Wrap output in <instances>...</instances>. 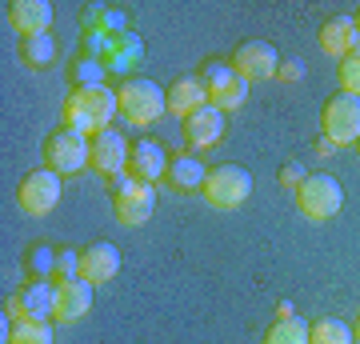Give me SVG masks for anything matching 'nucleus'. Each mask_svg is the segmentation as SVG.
Listing matches in <instances>:
<instances>
[{
  "mask_svg": "<svg viewBox=\"0 0 360 344\" xmlns=\"http://www.w3.org/2000/svg\"><path fill=\"white\" fill-rule=\"evenodd\" d=\"M8 25L25 37H40V32H49L52 25V4L49 0H13L8 4Z\"/></svg>",
  "mask_w": 360,
  "mask_h": 344,
  "instance_id": "obj_16",
  "label": "nucleus"
},
{
  "mask_svg": "<svg viewBox=\"0 0 360 344\" xmlns=\"http://www.w3.org/2000/svg\"><path fill=\"white\" fill-rule=\"evenodd\" d=\"M276 312H281V320H284V317H296V312H292V305H288V300H281V305H276Z\"/></svg>",
  "mask_w": 360,
  "mask_h": 344,
  "instance_id": "obj_33",
  "label": "nucleus"
},
{
  "mask_svg": "<svg viewBox=\"0 0 360 344\" xmlns=\"http://www.w3.org/2000/svg\"><path fill=\"white\" fill-rule=\"evenodd\" d=\"M144 56V40L136 32H120V37H108V49H104V64L116 68V72H124L132 60H141Z\"/></svg>",
  "mask_w": 360,
  "mask_h": 344,
  "instance_id": "obj_21",
  "label": "nucleus"
},
{
  "mask_svg": "<svg viewBox=\"0 0 360 344\" xmlns=\"http://www.w3.org/2000/svg\"><path fill=\"white\" fill-rule=\"evenodd\" d=\"M205 104H208V89L200 77H180L168 84V113L172 116H193Z\"/></svg>",
  "mask_w": 360,
  "mask_h": 344,
  "instance_id": "obj_18",
  "label": "nucleus"
},
{
  "mask_svg": "<svg viewBox=\"0 0 360 344\" xmlns=\"http://www.w3.org/2000/svg\"><path fill=\"white\" fill-rule=\"evenodd\" d=\"M264 344H309V324L300 317H284L264 332Z\"/></svg>",
  "mask_w": 360,
  "mask_h": 344,
  "instance_id": "obj_26",
  "label": "nucleus"
},
{
  "mask_svg": "<svg viewBox=\"0 0 360 344\" xmlns=\"http://www.w3.org/2000/svg\"><path fill=\"white\" fill-rule=\"evenodd\" d=\"M16 296H20V305H25V317L56 320V305H60V281H28Z\"/></svg>",
  "mask_w": 360,
  "mask_h": 344,
  "instance_id": "obj_17",
  "label": "nucleus"
},
{
  "mask_svg": "<svg viewBox=\"0 0 360 344\" xmlns=\"http://www.w3.org/2000/svg\"><path fill=\"white\" fill-rule=\"evenodd\" d=\"M116 96H120L124 120H132V125H156V120L165 116V108H168V92L148 77L124 80V84L116 89Z\"/></svg>",
  "mask_w": 360,
  "mask_h": 344,
  "instance_id": "obj_2",
  "label": "nucleus"
},
{
  "mask_svg": "<svg viewBox=\"0 0 360 344\" xmlns=\"http://www.w3.org/2000/svg\"><path fill=\"white\" fill-rule=\"evenodd\" d=\"M77 276H80V253L60 248V260H56V281H77Z\"/></svg>",
  "mask_w": 360,
  "mask_h": 344,
  "instance_id": "obj_29",
  "label": "nucleus"
},
{
  "mask_svg": "<svg viewBox=\"0 0 360 344\" xmlns=\"http://www.w3.org/2000/svg\"><path fill=\"white\" fill-rule=\"evenodd\" d=\"M92 288H96V284H89L84 276H77V281H60V305H56V320L72 324V320L89 317Z\"/></svg>",
  "mask_w": 360,
  "mask_h": 344,
  "instance_id": "obj_19",
  "label": "nucleus"
},
{
  "mask_svg": "<svg viewBox=\"0 0 360 344\" xmlns=\"http://www.w3.org/2000/svg\"><path fill=\"white\" fill-rule=\"evenodd\" d=\"M340 89L348 96H360V52H352V56L340 60Z\"/></svg>",
  "mask_w": 360,
  "mask_h": 344,
  "instance_id": "obj_28",
  "label": "nucleus"
},
{
  "mask_svg": "<svg viewBox=\"0 0 360 344\" xmlns=\"http://www.w3.org/2000/svg\"><path fill=\"white\" fill-rule=\"evenodd\" d=\"M321 128L336 148L356 144L360 141V96H348V92L328 96L324 101V113H321Z\"/></svg>",
  "mask_w": 360,
  "mask_h": 344,
  "instance_id": "obj_7",
  "label": "nucleus"
},
{
  "mask_svg": "<svg viewBox=\"0 0 360 344\" xmlns=\"http://www.w3.org/2000/svg\"><path fill=\"white\" fill-rule=\"evenodd\" d=\"M356 28H360V16H356Z\"/></svg>",
  "mask_w": 360,
  "mask_h": 344,
  "instance_id": "obj_35",
  "label": "nucleus"
},
{
  "mask_svg": "<svg viewBox=\"0 0 360 344\" xmlns=\"http://www.w3.org/2000/svg\"><path fill=\"white\" fill-rule=\"evenodd\" d=\"M296 204L309 220H333L340 212V204H345V189L328 172H309V180L296 189Z\"/></svg>",
  "mask_w": 360,
  "mask_h": 344,
  "instance_id": "obj_5",
  "label": "nucleus"
},
{
  "mask_svg": "<svg viewBox=\"0 0 360 344\" xmlns=\"http://www.w3.org/2000/svg\"><path fill=\"white\" fill-rule=\"evenodd\" d=\"M352 332H356V340H360V320H356V329H352Z\"/></svg>",
  "mask_w": 360,
  "mask_h": 344,
  "instance_id": "obj_34",
  "label": "nucleus"
},
{
  "mask_svg": "<svg viewBox=\"0 0 360 344\" xmlns=\"http://www.w3.org/2000/svg\"><path fill=\"white\" fill-rule=\"evenodd\" d=\"M200 80H205V89H208V104H217L224 116L236 113V108H245V101H248V80L240 77L232 64L208 60L205 72H200Z\"/></svg>",
  "mask_w": 360,
  "mask_h": 344,
  "instance_id": "obj_4",
  "label": "nucleus"
},
{
  "mask_svg": "<svg viewBox=\"0 0 360 344\" xmlns=\"http://www.w3.org/2000/svg\"><path fill=\"white\" fill-rule=\"evenodd\" d=\"M208 180V168L196 160L193 153H176L168 160V184L176 192H200Z\"/></svg>",
  "mask_w": 360,
  "mask_h": 344,
  "instance_id": "obj_20",
  "label": "nucleus"
},
{
  "mask_svg": "<svg viewBox=\"0 0 360 344\" xmlns=\"http://www.w3.org/2000/svg\"><path fill=\"white\" fill-rule=\"evenodd\" d=\"M104 72H108V64L96 60V56H80L77 64H72V84L77 89H84V84H104Z\"/></svg>",
  "mask_w": 360,
  "mask_h": 344,
  "instance_id": "obj_27",
  "label": "nucleus"
},
{
  "mask_svg": "<svg viewBox=\"0 0 360 344\" xmlns=\"http://www.w3.org/2000/svg\"><path fill=\"white\" fill-rule=\"evenodd\" d=\"M120 113V96L108 84H84V89H72L65 101V128L80 132V136H96L101 128H108V120Z\"/></svg>",
  "mask_w": 360,
  "mask_h": 344,
  "instance_id": "obj_1",
  "label": "nucleus"
},
{
  "mask_svg": "<svg viewBox=\"0 0 360 344\" xmlns=\"http://www.w3.org/2000/svg\"><path fill=\"white\" fill-rule=\"evenodd\" d=\"M44 160H49L52 172L72 177V172L92 165V141L80 136V132H72V128H56L49 136V144H44Z\"/></svg>",
  "mask_w": 360,
  "mask_h": 344,
  "instance_id": "obj_8",
  "label": "nucleus"
},
{
  "mask_svg": "<svg viewBox=\"0 0 360 344\" xmlns=\"http://www.w3.org/2000/svg\"><path fill=\"white\" fill-rule=\"evenodd\" d=\"M224 113H220L217 104H205V108H196L193 116H184V141L193 144V148H212V144L224 136Z\"/></svg>",
  "mask_w": 360,
  "mask_h": 344,
  "instance_id": "obj_14",
  "label": "nucleus"
},
{
  "mask_svg": "<svg viewBox=\"0 0 360 344\" xmlns=\"http://www.w3.org/2000/svg\"><path fill=\"white\" fill-rule=\"evenodd\" d=\"M304 72H309V68H304L300 56H296V60H281V68H276V77L281 80H304Z\"/></svg>",
  "mask_w": 360,
  "mask_h": 344,
  "instance_id": "obj_31",
  "label": "nucleus"
},
{
  "mask_svg": "<svg viewBox=\"0 0 360 344\" xmlns=\"http://www.w3.org/2000/svg\"><path fill=\"white\" fill-rule=\"evenodd\" d=\"M116 272H120V248L108 241H96L89 244L84 253H80V276L89 284H104V281H112Z\"/></svg>",
  "mask_w": 360,
  "mask_h": 344,
  "instance_id": "obj_15",
  "label": "nucleus"
},
{
  "mask_svg": "<svg viewBox=\"0 0 360 344\" xmlns=\"http://www.w3.org/2000/svg\"><path fill=\"white\" fill-rule=\"evenodd\" d=\"M168 148L160 141H153V136H144V141L132 144V156H129V172L136 180H144V184H156V180L168 177Z\"/></svg>",
  "mask_w": 360,
  "mask_h": 344,
  "instance_id": "obj_12",
  "label": "nucleus"
},
{
  "mask_svg": "<svg viewBox=\"0 0 360 344\" xmlns=\"http://www.w3.org/2000/svg\"><path fill=\"white\" fill-rule=\"evenodd\" d=\"M276 180H281L284 189H300V184H304V180H309V172H304V165H300V160H288V165H281V172H276Z\"/></svg>",
  "mask_w": 360,
  "mask_h": 344,
  "instance_id": "obj_30",
  "label": "nucleus"
},
{
  "mask_svg": "<svg viewBox=\"0 0 360 344\" xmlns=\"http://www.w3.org/2000/svg\"><path fill=\"white\" fill-rule=\"evenodd\" d=\"M129 156H132V144L120 128L108 125L92 136V168H96L101 177L112 180V177H120V172H129Z\"/></svg>",
  "mask_w": 360,
  "mask_h": 344,
  "instance_id": "obj_10",
  "label": "nucleus"
},
{
  "mask_svg": "<svg viewBox=\"0 0 360 344\" xmlns=\"http://www.w3.org/2000/svg\"><path fill=\"white\" fill-rule=\"evenodd\" d=\"M112 196H116V220L129 224V229L144 224V220L153 217V208H156V189L144 184V180H136L132 172L112 177Z\"/></svg>",
  "mask_w": 360,
  "mask_h": 344,
  "instance_id": "obj_3",
  "label": "nucleus"
},
{
  "mask_svg": "<svg viewBox=\"0 0 360 344\" xmlns=\"http://www.w3.org/2000/svg\"><path fill=\"white\" fill-rule=\"evenodd\" d=\"M200 192H205V200L212 208H240L252 196V177L240 165H217L208 168V180Z\"/></svg>",
  "mask_w": 360,
  "mask_h": 344,
  "instance_id": "obj_6",
  "label": "nucleus"
},
{
  "mask_svg": "<svg viewBox=\"0 0 360 344\" xmlns=\"http://www.w3.org/2000/svg\"><path fill=\"white\" fill-rule=\"evenodd\" d=\"M8 344H52V320H40V317L13 320V340Z\"/></svg>",
  "mask_w": 360,
  "mask_h": 344,
  "instance_id": "obj_25",
  "label": "nucleus"
},
{
  "mask_svg": "<svg viewBox=\"0 0 360 344\" xmlns=\"http://www.w3.org/2000/svg\"><path fill=\"white\" fill-rule=\"evenodd\" d=\"M60 192H65L60 172H52V168H32V172L20 180L16 196H20V208H25V212H32V217H49L52 208L60 204Z\"/></svg>",
  "mask_w": 360,
  "mask_h": 344,
  "instance_id": "obj_9",
  "label": "nucleus"
},
{
  "mask_svg": "<svg viewBox=\"0 0 360 344\" xmlns=\"http://www.w3.org/2000/svg\"><path fill=\"white\" fill-rule=\"evenodd\" d=\"M56 260H60V248H52V244H32L25 256L32 281H56Z\"/></svg>",
  "mask_w": 360,
  "mask_h": 344,
  "instance_id": "obj_24",
  "label": "nucleus"
},
{
  "mask_svg": "<svg viewBox=\"0 0 360 344\" xmlns=\"http://www.w3.org/2000/svg\"><path fill=\"white\" fill-rule=\"evenodd\" d=\"M20 56H25L28 68H49V64L56 60V40H52V32L25 37V40H20Z\"/></svg>",
  "mask_w": 360,
  "mask_h": 344,
  "instance_id": "obj_23",
  "label": "nucleus"
},
{
  "mask_svg": "<svg viewBox=\"0 0 360 344\" xmlns=\"http://www.w3.org/2000/svg\"><path fill=\"white\" fill-rule=\"evenodd\" d=\"M336 153V144L328 141V136H321V141H316V156H333Z\"/></svg>",
  "mask_w": 360,
  "mask_h": 344,
  "instance_id": "obj_32",
  "label": "nucleus"
},
{
  "mask_svg": "<svg viewBox=\"0 0 360 344\" xmlns=\"http://www.w3.org/2000/svg\"><path fill=\"white\" fill-rule=\"evenodd\" d=\"M232 68H236L248 84L272 80L276 68H281V52H276V44H269V40H245L240 49L232 52Z\"/></svg>",
  "mask_w": 360,
  "mask_h": 344,
  "instance_id": "obj_11",
  "label": "nucleus"
},
{
  "mask_svg": "<svg viewBox=\"0 0 360 344\" xmlns=\"http://www.w3.org/2000/svg\"><path fill=\"white\" fill-rule=\"evenodd\" d=\"M309 344H356V332H352V324H345V320L324 317V320H316V324H309Z\"/></svg>",
  "mask_w": 360,
  "mask_h": 344,
  "instance_id": "obj_22",
  "label": "nucleus"
},
{
  "mask_svg": "<svg viewBox=\"0 0 360 344\" xmlns=\"http://www.w3.org/2000/svg\"><path fill=\"white\" fill-rule=\"evenodd\" d=\"M356 144H360V141H356Z\"/></svg>",
  "mask_w": 360,
  "mask_h": 344,
  "instance_id": "obj_36",
  "label": "nucleus"
},
{
  "mask_svg": "<svg viewBox=\"0 0 360 344\" xmlns=\"http://www.w3.org/2000/svg\"><path fill=\"white\" fill-rule=\"evenodd\" d=\"M321 49L328 52V56H352V52H360V28H356V16L348 13H336L328 16L321 25Z\"/></svg>",
  "mask_w": 360,
  "mask_h": 344,
  "instance_id": "obj_13",
  "label": "nucleus"
}]
</instances>
